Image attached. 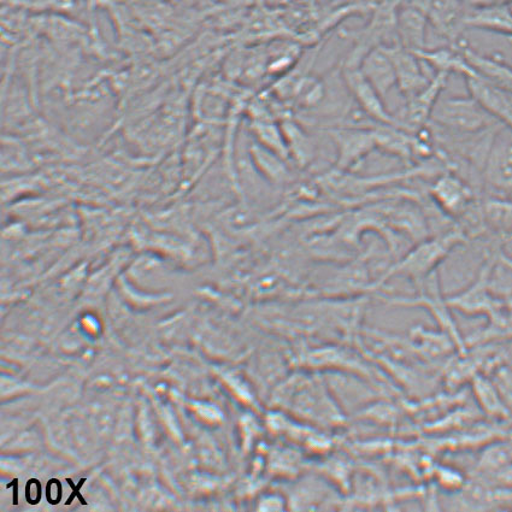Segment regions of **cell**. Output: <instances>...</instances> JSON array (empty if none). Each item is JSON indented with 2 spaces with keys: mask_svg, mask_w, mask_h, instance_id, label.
Segmentation results:
<instances>
[{
  "mask_svg": "<svg viewBox=\"0 0 512 512\" xmlns=\"http://www.w3.org/2000/svg\"><path fill=\"white\" fill-rule=\"evenodd\" d=\"M467 28L500 35V37H512V9L510 4L487 9L468 10Z\"/></svg>",
  "mask_w": 512,
  "mask_h": 512,
  "instance_id": "cell-17",
  "label": "cell"
},
{
  "mask_svg": "<svg viewBox=\"0 0 512 512\" xmlns=\"http://www.w3.org/2000/svg\"><path fill=\"white\" fill-rule=\"evenodd\" d=\"M464 79L470 96L478 100L494 119L512 131V94L492 85L479 75Z\"/></svg>",
  "mask_w": 512,
  "mask_h": 512,
  "instance_id": "cell-12",
  "label": "cell"
},
{
  "mask_svg": "<svg viewBox=\"0 0 512 512\" xmlns=\"http://www.w3.org/2000/svg\"><path fill=\"white\" fill-rule=\"evenodd\" d=\"M468 10L487 9L512 3V0H462Z\"/></svg>",
  "mask_w": 512,
  "mask_h": 512,
  "instance_id": "cell-22",
  "label": "cell"
},
{
  "mask_svg": "<svg viewBox=\"0 0 512 512\" xmlns=\"http://www.w3.org/2000/svg\"><path fill=\"white\" fill-rule=\"evenodd\" d=\"M467 58L470 67L476 75L491 82L492 85L512 94V66L508 62L494 55L481 54L474 49L466 40L458 41L456 44Z\"/></svg>",
  "mask_w": 512,
  "mask_h": 512,
  "instance_id": "cell-13",
  "label": "cell"
},
{
  "mask_svg": "<svg viewBox=\"0 0 512 512\" xmlns=\"http://www.w3.org/2000/svg\"><path fill=\"white\" fill-rule=\"evenodd\" d=\"M17 482H19V480L15 479L13 481V485L15 486V498H14V504L17 505L19 503H17Z\"/></svg>",
  "mask_w": 512,
  "mask_h": 512,
  "instance_id": "cell-26",
  "label": "cell"
},
{
  "mask_svg": "<svg viewBox=\"0 0 512 512\" xmlns=\"http://www.w3.org/2000/svg\"><path fill=\"white\" fill-rule=\"evenodd\" d=\"M497 258L498 262L502 264V266L508 270L510 275L512 276V257L505 253L502 249V244H499L497 247Z\"/></svg>",
  "mask_w": 512,
  "mask_h": 512,
  "instance_id": "cell-25",
  "label": "cell"
},
{
  "mask_svg": "<svg viewBox=\"0 0 512 512\" xmlns=\"http://www.w3.org/2000/svg\"><path fill=\"white\" fill-rule=\"evenodd\" d=\"M87 481V479H81L80 482H79V485L78 486H75L73 484V480L72 479H67V482H68V485L69 487H72V490H73V493H72V496H70L67 500V503L66 505H70L73 503V500L75 498H79L80 500V503L82 505H87V502L85 500L84 497L81 496V493H80V490H81V487L84 486L85 482Z\"/></svg>",
  "mask_w": 512,
  "mask_h": 512,
  "instance_id": "cell-24",
  "label": "cell"
},
{
  "mask_svg": "<svg viewBox=\"0 0 512 512\" xmlns=\"http://www.w3.org/2000/svg\"><path fill=\"white\" fill-rule=\"evenodd\" d=\"M427 16L429 25L441 37L456 45L467 29L468 9L462 0H405Z\"/></svg>",
  "mask_w": 512,
  "mask_h": 512,
  "instance_id": "cell-8",
  "label": "cell"
},
{
  "mask_svg": "<svg viewBox=\"0 0 512 512\" xmlns=\"http://www.w3.org/2000/svg\"><path fill=\"white\" fill-rule=\"evenodd\" d=\"M282 132H284L290 160L297 164L299 168L309 167L314 162L316 156V144L313 138L306 133L300 123L285 117L280 123Z\"/></svg>",
  "mask_w": 512,
  "mask_h": 512,
  "instance_id": "cell-18",
  "label": "cell"
},
{
  "mask_svg": "<svg viewBox=\"0 0 512 512\" xmlns=\"http://www.w3.org/2000/svg\"><path fill=\"white\" fill-rule=\"evenodd\" d=\"M470 238L462 227L455 225L416 243L396 263L385 270L375 281V291L394 276H403L417 287L429 276L438 272V267L457 246L466 244Z\"/></svg>",
  "mask_w": 512,
  "mask_h": 512,
  "instance_id": "cell-1",
  "label": "cell"
},
{
  "mask_svg": "<svg viewBox=\"0 0 512 512\" xmlns=\"http://www.w3.org/2000/svg\"><path fill=\"white\" fill-rule=\"evenodd\" d=\"M429 125L456 134H475L502 125L474 97L439 99Z\"/></svg>",
  "mask_w": 512,
  "mask_h": 512,
  "instance_id": "cell-2",
  "label": "cell"
},
{
  "mask_svg": "<svg viewBox=\"0 0 512 512\" xmlns=\"http://www.w3.org/2000/svg\"><path fill=\"white\" fill-rule=\"evenodd\" d=\"M384 47L396 70L397 88L405 99L415 96L431 82L434 74H428V67L414 51L399 44Z\"/></svg>",
  "mask_w": 512,
  "mask_h": 512,
  "instance_id": "cell-11",
  "label": "cell"
},
{
  "mask_svg": "<svg viewBox=\"0 0 512 512\" xmlns=\"http://www.w3.org/2000/svg\"><path fill=\"white\" fill-rule=\"evenodd\" d=\"M250 127L258 144L267 147L270 151L278 153V155L285 158L286 161H291L281 125L275 123L273 119H255L251 121Z\"/></svg>",
  "mask_w": 512,
  "mask_h": 512,
  "instance_id": "cell-20",
  "label": "cell"
},
{
  "mask_svg": "<svg viewBox=\"0 0 512 512\" xmlns=\"http://www.w3.org/2000/svg\"><path fill=\"white\" fill-rule=\"evenodd\" d=\"M415 54L421 58L429 69L433 70V73L459 74L464 78L476 75L458 45L425 49L417 51Z\"/></svg>",
  "mask_w": 512,
  "mask_h": 512,
  "instance_id": "cell-16",
  "label": "cell"
},
{
  "mask_svg": "<svg viewBox=\"0 0 512 512\" xmlns=\"http://www.w3.org/2000/svg\"><path fill=\"white\" fill-rule=\"evenodd\" d=\"M485 196L512 199V131L500 126L494 134L482 173Z\"/></svg>",
  "mask_w": 512,
  "mask_h": 512,
  "instance_id": "cell-6",
  "label": "cell"
},
{
  "mask_svg": "<svg viewBox=\"0 0 512 512\" xmlns=\"http://www.w3.org/2000/svg\"><path fill=\"white\" fill-rule=\"evenodd\" d=\"M414 297L384 296V302L404 308H423L429 311L441 328V331L450 335L453 343L459 350H463L464 340L459 333L455 320L451 315V308L447 305L446 297L441 293L438 272L434 273L420 286H417Z\"/></svg>",
  "mask_w": 512,
  "mask_h": 512,
  "instance_id": "cell-5",
  "label": "cell"
},
{
  "mask_svg": "<svg viewBox=\"0 0 512 512\" xmlns=\"http://www.w3.org/2000/svg\"><path fill=\"white\" fill-rule=\"evenodd\" d=\"M488 253L484 266L481 267L478 276L468 287L461 292L446 297L447 305L451 310L458 311L466 316H485L487 319L496 313L500 305V299L492 290V274L497 264V246Z\"/></svg>",
  "mask_w": 512,
  "mask_h": 512,
  "instance_id": "cell-4",
  "label": "cell"
},
{
  "mask_svg": "<svg viewBox=\"0 0 512 512\" xmlns=\"http://www.w3.org/2000/svg\"><path fill=\"white\" fill-rule=\"evenodd\" d=\"M372 126H331L326 128L329 138L333 140L338 151L335 170L349 173L361 166L367 156L376 150Z\"/></svg>",
  "mask_w": 512,
  "mask_h": 512,
  "instance_id": "cell-7",
  "label": "cell"
},
{
  "mask_svg": "<svg viewBox=\"0 0 512 512\" xmlns=\"http://www.w3.org/2000/svg\"><path fill=\"white\" fill-rule=\"evenodd\" d=\"M63 496V488L60 480L52 479L46 485L47 502L52 505L61 503Z\"/></svg>",
  "mask_w": 512,
  "mask_h": 512,
  "instance_id": "cell-21",
  "label": "cell"
},
{
  "mask_svg": "<svg viewBox=\"0 0 512 512\" xmlns=\"http://www.w3.org/2000/svg\"><path fill=\"white\" fill-rule=\"evenodd\" d=\"M449 76L444 73H435L431 82L422 91L405 99L404 107L394 114L400 128L416 133L428 127L435 105L439 102Z\"/></svg>",
  "mask_w": 512,
  "mask_h": 512,
  "instance_id": "cell-9",
  "label": "cell"
},
{
  "mask_svg": "<svg viewBox=\"0 0 512 512\" xmlns=\"http://www.w3.org/2000/svg\"><path fill=\"white\" fill-rule=\"evenodd\" d=\"M429 197L441 213L459 222L478 208L482 198L478 188L453 170L435 176Z\"/></svg>",
  "mask_w": 512,
  "mask_h": 512,
  "instance_id": "cell-3",
  "label": "cell"
},
{
  "mask_svg": "<svg viewBox=\"0 0 512 512\" xmlns=\"http://www.w3.org/2000/svg\"><path fill=\"white\" fill-rule=\"evenodd\" d=\"M510 7H511V9H512V3H510Z\"/></svg>",
  "mask_w": 512,
  "mask_h": 512,
  "instance_id": "cell-27",
  "label": "cell"
},
{
  "mask_svg": "<svg viewBox=\"0 0 512 512\" xmlns=\"http://www.w3.org/2000/svg\"><path fill=\"white\" fill-rule=\"evenodd\" d=\"M250 152L258 172L272 184L285 185L292 180L291 170L287 167L288 161L278 153L270 151L257 141L251 145Z\"/></svg>",
  "mask_w": 512,
  "mask_h": 512,
  "instance_id": "cell-19",
  "label": "cell"
},
{
  "mask_svg": "<svg viewBox=\"0 0 512 512\" xmlns=\"http://www.w3.org/2000/svg\"><path fill=\"white\" fill-rule=\"evenodd\" d=\"M427 16L420 9L403 0L398 9V44L417 52L427 49Z\"/></svg>",
  "mask_w": 512,
  "mask_h": 512,
  "instance_id": "cell-14",
  "label": "cell"
},
{
  "mask_svg": "<svg viewBox=\"0 0 512 512\" xmlns=\"http://www.w3.org/2000/svg\"><path fill=\"white\" fill-rule=\"evenodd\" d=\"M341 75H343L353 103L357 105V108L360 109L369 120L375 123H381V125L399 127L396 116L387 109L385 99L382 98L378 91L364 78L360 67L341 66Z\"/></svg>",
  "mask_w": 512,
  "mask_h": 512,
  "instance_id": "cell-10",
  "label": "cell"
},
{
  "mask_svg": "<svg viewBox=\"0 0 512 512\" xmlns=\"http://www.w3.org/2000/svg\"><path fill=\"white\" fill-rule=\"evenodd\" d=\"M26 499L29 504L37 505L41 499V482L31 479L26 485Z\"/></svg>",
  "mask_w": 512,
  "mask_h": 512,
  "instance_id": "cell-23",
  "label": "cell"
},
{
  "mask_svg": "<svg viewBox=\"0 0 512 512\" xmlns=\"http://www.w3.org/2000/svg\"><path fill=\"white\" fill-rule=\"evenodd\" d=\"M360 70L364 78L384 99L394 87H397L396 70L384 46L376 47L364 56Z\"/></svg>",
  "mask_w": 512,
  "mask_h": 512,
  "instance_id": "cell-15",
  "label": "cell"
}]
</instances>
